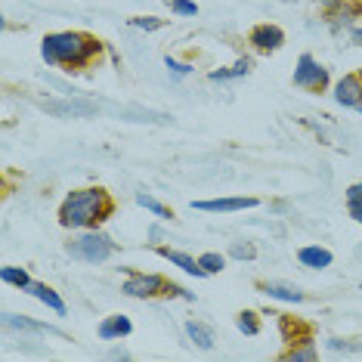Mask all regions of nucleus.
<instances>
[{
	"mask_svg": "<svg viewBox=\"0 0 362 362\" xmlns=\"http://www.w3.org/2000/svg\"><path fill=\"white\" fill-rule=\"evenodd\" d=\"M353 44L362 47V28H359V32H353Z\"/></svg>",
	"mask_w": 362,
	"mask_h": 362,
	"instance_id": "30",
	"label": "nucleus"
},
{
	"mask_svg": "<svg viewBox=\"0 0 362 362\" xmlns=\"http://www.w3.org/2000/svg\"><path fill=\"white\" fill-rule=\"evenodd\" d=\"M137 205H139V207H146V211H152L155 217H164V220L174 217V211H170V207H164L161 201H155L152 195H146V192H137Z\"/></svg>",
	"mask_w": 362,
	"mask_h": 362,
	"instance_id": "18",
	"label": "nucleus"
},
{
	"mask_svg": "<svg viewBox=\"0 0 362 362\" xmlns=\"http://www.w3.org/2000/svg\"><path fill=\"white\" fill-rule=\"evenodd\" d=\"M25 291H28V294H34V297H38L41 304H47L50 310H56L59 316H65V300L59 297V294L53 291L50 285H44V282H32V285L25 288Z\"/></svg>",
	"mask_w": 362,
	"mask_h": 362,
	"instance_id": "12",
	"label": "nucleus"
},
{
	"mask_svg": "<svg viewBox=\"0 0 362 362\" xmlns=\"http://www.w3.org/2000/svg\"><path fill=\"white\" fill-rule=\"evenodd\" d=\"M0 282H7V285H16L19 291H25V288L32 285V275L19 267H3L0 269Z\"/></svg>",
	"mask_w": 362,
	"mask_h": 362,
	"instance_id": "17",
	"label": "nucleus"
},
{
	"mask_svg": "<svg viewBox=\"0 0 362 362\" xmlns=\"http://www.w3.org/2000/svg\"><path fill=\"white\" fill-rule=\"evenodd\" d=\"M47 112H53V115H71V118H78V115H93L96 106H93V102H50V106H47Z\"/></svg>",
	"mask_w": 362,
	"mask_h": 362,
	"instance_id": "15",
	"label": "nucleus"
},
{
	"mask_svg": "<svg viewBox=\"0 0 362 362\" xmlns=\"http://www.w3.org/2000/svg\"><path fill=\"white\" fill-rule=\"evenodd\" d=\"M229 257H236V260H254L257 248L251 242H232L229 245Z\"/></svg>",
	"mask_w": 362,
	"mask_h": 362,
	"instance_id": "22",
	"label": "nucleus"
},
{
	"mask_svg": "<svg viewBox=\"0 0 362 362\" xmlns=\"http://www.w3.org/2000/svg\"><path fill=\"white\" fill-rule=\"evenodd\" d=\"M356 199H362V183H356V186L347 189V201H356Z\"/></svg>",
	"mask_w": 362,
	"mask_h": 362,
	"instance_id": "28",
	"label": "nucleus"
},
{
	"mask_svg": "<svg viewBox=\"0 0 362 362\" xmlns=\"http://www.w3.org/2000/svg\"><path fill=\"white\" fill-rule=\"evenodd\" d=\"M170 10H174L177 16H199V7L189 3V0H170Z\"/></svg>",
	"mask_w": 362,
	"mask_h": 362,
	"instance_id": "24",
	"label": "nucleus"
},
{
	"mask_svg": "<svg viewBox=\"0 0 362 362\" xmlns=\"http://www.w3.org/2000/svg\"><path fill=\"white\" fill-rule=\"evenodd\" d=\"M112 211H115V205L106 189H100V186L75 189V192L65 195L63 207H59V226H65V229H87V226H96L102 220H109Z\"/></svg>",
	"mask_w": 362,
	"mask_h": 362,
	"instance_id": "1",
	"label": "nucleus"
},
{
	"mask_svg": "<svg viewBox=\"0 0 362 362\" xmlns=\"http://www.w3.org/2000/svg\"><path fill=\"white\" fill-rule=\"evenodd\" d=\"M133 28H146V32H155V28H161L164 22L161 19H152V16H137V19H131Z\"/></svg>",
	"mask_w": 362,
	"mask_h": 362,
	"instance_id": "25",
	"label": "nucleus"
},
{
	"mask_svg": "<svg viewBox=\"0 0 362 362\" xmlns=\"http://www.w3.org/2000/svg\"><path fill=\"white\" fill-rule=\"evenodd\" d=\"M251 71V59H238L232 69H220V71H211V81H229V78H242Z\"/></svg>",
	"mask_w": 362,
	"mask_h": 362,
	"instance_id": "19",
	"label": "nucleus"
},
{
	"mask_svg": "<svg viewBox=\"0 0 362 362\" xmlns=\"http://www.w3.org/2000/svg\"><path fill=\"white\" fill-rule=\"evenodd\" d=\"M297 260L304 263V267H310V269H325V267H331V251H325V248H319V245H306V248H300L297 251Z\"/></svg>",
	"mask_w": 362,
	"mask_h": 362,
	"instance_id": "11",
	"label": "nucleus"
},
{
	"mask_svg": "<svg viewBox=\"0 0 362 362\" xmlns=\"http://www.w3.org/2000/svg\"><path fill=\"white\" fill-rule=\"evenodd\" d=\"M3 328H19V331H47V335H59V331L53 328V325L34 322V319L16 316V313H3Z\"/></svg>",
	"mask_w": 362,
	"mask_h": 362,
	"instance_id": "14",
	"label": "nucleus"
},
{
	"mask_svg": "<svg viewBox=\"0 0 362 362\" xmlns=\"http://www.w3.org/2000/svg\"><path fill=\"white\" fill-rule=\"evenodd\" d=\"M248 44H254L257 50H279L285 44V32L279 25H257V28H251Z\"/></svg>",
	"mask_w": 362,
	"mask_h": 362,
	"instance_id": "6",
	"label": "nucleus"
},
{
	"mask_svg": "<svg viewBox=\"0 0 362 362\" xmlns=\"http://www.w3.org/2000/svg\"><path fill=\"white\" fill-rule=\"evenodd\" d=\"M335 100L341 102V106H359L362 102V75L359 71H356V75H343L341 81H337Z\"/></svg>",
	"mask_w": 362,
	"mask_h": 362,
	"instance_id": "7",
	"label": "nucleus"
},
{
	"mask_svg": "<svg viewBox=\"0 0 362 362\" xmlns=\"http://www.w3.org/2000/svg\"><path fill=\"white\" fill-rule=\"evenodd\" d=\"M158 254L161 257H168L174 267H180L183 273H189V275H207L205 269H201V263L199 260H192L189 254H183V251H170V248H158Z\"/></svg>",
	"mask_w": 362,
	"mask_h": 362,
	"instance_id": "13",
	"label": "nucleus"
},
{
	"mask_svg": "<svg viewBox=\"0 0 362 362\" xmlns=\"http://www.w3.org/2000/svg\"><path fill=\"white\" fill-rule=\"evenodd\" d=\"M356 109H359V112H362V102H359V106H356Z\"/></svg>",
	"mask_w": 362,
	"mask_h": 362,
	"instance_id": "32",
	"label": "nucleus"
},
{
	"mask_svg": "<svg viewBox=\"0 0 362 362\" xmlns=\"http://www.w3.org/2000/svg\"><path fill=\"white\" fill-rule=\"evenodd\" d=\"M316 356H319V353H316V347H313V343H306V347H294V350H288V353L282 356V359H294V362L304 359V362H313Z\"/></svg>",
	"mask_w": 362,
	"mask_h": 362,
	"instance_id": "23",
	"label": "nucleus"
},
{
	"mask_svg": "<svg viewBox=\"0 0 362 362\" xmlns=\"http://www.w3.org/2000/svg\"><path fill=\"white\" fill-rule=\"evenodd\" d=\"M164 65H168V69H170V71H174V75H189V71H192V69H195V65H186V63H177V59H174V56H168V59H164Z\"/></svg>",
	"mask_w": 362,
	"mask_h": 362,
	"instance_id": "26",
	"label": "nucleus"
},
{
	"mask_svg": "<svg viewBox=\"0 0 362 362\" xmlns=\"http://www.w3.org/2000/svg\"><path fill=\"white\" fill-rule=\"evenodd\" d=\"M260 288L263 294H269L275 300H288V304H300L304 300V291L297 285H288V282H260Z\"/></svg>",
	"mask_w": 362,
	"mask_h": 362,
	"instance_id": "10",
	"label": "nucleus"
},
{
	"mask_svg": "<svg viewBox=\"0 0 362 362\" xmlns=\"http://www.w3.org/2000/svg\"><path fill=\"white\" fill-rule=\"evenodd\" d=\"M109 356H112V359H131V353H127V350H112Z\"/></svg>",
	"mask_w": 362,
	"mask_h": 362,
	"instance_id": "29",
	"label": "nucleus"
},
{
	"mask_svg": "<svg viewBox=\"0 0 362 362\" xmlns=\"http://www.w3.org/2000/svg\"><path fill=\"white\" fill-rule=\"evenodd\" d=\"M65 251H69L75 260H84V263H106L109 257L115 254V242L106 236V232H81L78 238H71L69 245H65Z\"/></svg>",
	"mask_w": 362,
	"mask_h": 362,
	"instance_id": "4",
	"label": "nucleus"
},
{
	"mask_svg": "<svg viewBox=\"0 0 362 362\" xmlns=\"http://www.w3.org/2000/svg\"><path fill=\"white\" fill-rule=\"evenodd\" d=\"M199 263H201V269H205V273L211 275V273H220V269L226 267V257L217 254V251H207V254L199 257Z\"/></svg>",
	"mask_w": 362,
	"mask_h": 362,
	"instance_id": "21",
	"label": "nucleus"
},
{
	"mask_svg": "<svg viewBox=\"0 0 362 362\" xmlns=\"http://www.w3.org/2000/svg\"><path fill=\"white\" fill-rule=\"evenodd\" d=\"M133 331L131 319L121 316V313H115V316H106L100 322V337L102 341H115V337H127Z\"/></svg>",
	"mask_w": 362,
	"mask_h": 362,
	"instance_id": "9",
	"label": "nucleus"
},
{
	"mask_svg": "<svg viewBox=\"0 0 362 362\" xmlns=\"http://www.w3.org/2000/svg\"><path fill=\"white\" fill-rule=\"evenodd\" d=\"M294 84L304 90H313V93H322V90L328 87V71H325L310 53H304V56L297 59V69H294Z\"/></svg>",
	"mask_w": 362,
	"mask_h": 362,
	"instance_id": "5",
	"label": "nucleus"
},
{
	"mask_svg": "<svg viewBox=\"0 0 362 362\" xmlns=\"http://www.w3.org/2000/svg\"><path fill=\"white\" fill-rule=\"evenodd\" d=\"M186 335L192 337V341L199 343L201 350H211V347H214V331L207 328V325L195 322V319H192V322H186Z\"/></svg>",
	"mask_w": 362,
	"mask_h": 362,
	"instance_id": "16",
	"label": "nucleus"
},
{
	"mask_svg": "<svg viewBox=\"0 0 362 362\" xmlns=\"http://www.w3.org/2000/svg\"><path fill=\"white\" fill-rule=\"evenodd\" d=\"M350 214H353L356 220L362 223V199H356V201H350Z\"/></svg>",
	"mask_w": 362,
	"mask_h": 362,
	"instance_id": "27",
	"label": "nucleus"
},
{
	"mask_svg": "<svg viewBox=\"0 0 362 362\" xmlns=\"http://www.w3.org/2000/svg\"><path fill=\"white\" fill-rule=\"evenodd\" d=\"M121 291L127 297H186V300L195 297L186 288L174 285V282H164L161 275H146V273H131L127 282L121 285Z\"/></svg>",
	"mask_w": 362,
	"mask_h": 362,
	"instance_id": "3",
	"label": "nucleus"
},
{
	"mask_svg": "<svg viewBox=\"0 0 362 362\" xmlns=\"http://www.w3.org/2000/svg\"><path fill=\"white\" fill-rule=\"evenodd\" d=\"M102 50V41L93 38V34H84V32H59V34H47L44 38V59L50 65H87L96 53Z\"/></svg>",
	"mask_w": 362,
	"mask_h": 362,
	"instance_id": "2",
	"label": "nucleus"
},
{
	"mask_svg": "<svg viewBox=\"0 0 362 362\" xmlns=\"http://www.w3.org/2000/svg\"><path fill=\"white\" fill-rule=\"evenodd\" d=\"M335 3H337V0H325V7H335Z\"/></svg>",
	"mask_w": 362,
	"mask_h": 362,
	"instance_id": "31",
	"label": "nucleus"
},
{
	"mask_svg": "<svg viewBox=\"0 0 362 362\" xmlns=\"http://www.w3.org/2000/svg\"><path fill=\"white\" fill-rule=\"evenodd\" d=\"M236 325H238V331H245V335H251V337L260 335V319H257V313H251V310L238 313Z\"/></svg>",
	"mask_w": 362,
	"mask_h": 362,
	"instance_id": "20",
	"label": "nucleus"
},
{
	"mask_svg": "<svg viewBox=\"0 0 362 362\" xmlns=\"http://www.w3.org/2000/svg\"><path fill=\"white\" fill-rule=\"evenodd\" d=\"M257 199H211V201H195V211H211V214H220V211H245V207H254Z\"/></svg>",
	"mask_w": 362,
	"mask_h": 362,
	"instance_id": "8",
	"label": "nucleus"
}]
</instances>
